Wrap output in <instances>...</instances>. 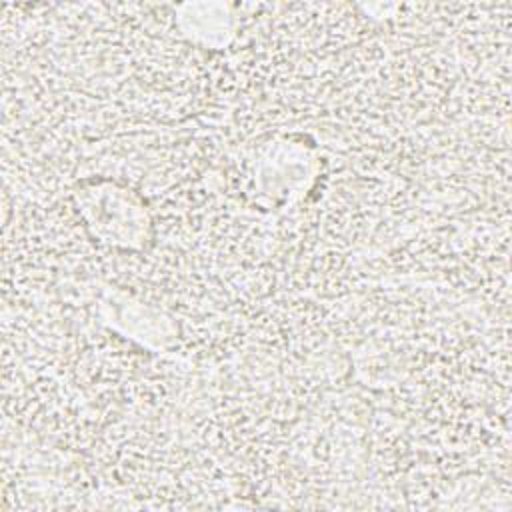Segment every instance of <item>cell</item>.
Segmentation results:
<instances>
[{"mask_svg": "<svg viewBox=\"0 0 512 512\" xmlns=\"http://www.w3.org/2000/svg\"><path fill=\"white\" fill-rule=\"evenodd\" d=\"M72 196L90 234L114 250H144L152 240L146 200L130 186L106 176H86Z\"/></svg>", "mask_w": 512, "mask_h": 512, "instance_id": "6da1fadb", "label": "cell"}]
</instances>
